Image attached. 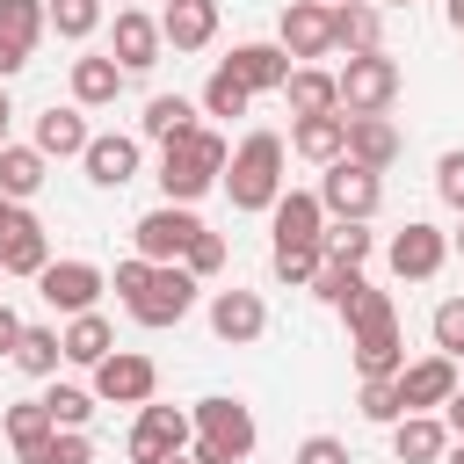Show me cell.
<instances>
[{
  "mask_svg": "<svg viewBox=\"0 0 464 464\" xmlns=\"http://www.w3.org/2000/svg\"><path fill=\"white\" fill-rule=\"evenodd\" d=\"M355 370H362V377H399V370H406L399 326H384V334H362V341H355Z\"/></svg>",
  "mask_w": 464,
  "mask_h": 464,
  "instance_id": "cell-33",
  "label": "cell"
},
{
  "mask_svg": "<svg viewBox=\"0 0 464 464\" xmlns=\"http://www.w3.org/2000/svg\"><path fill=\"white\" fill-rule=\"evenodd\" d=\"M435 188H442V203H457V210H464V152H442V167H435Z\"/></svg>",
  "mask_w": 464,
  "mask_h": 464,
  "instance_id": "cell-46",
  "label": "cell"
},
{
  "mask_svg": "<svg viewBox=\"0 0 464 464\" xmlns=\"http://www.w3.org/2000/svg\"><path fill=\"white\" fill-rule=\"evenodd\" d=\"M377 7H392V0H377Z\"/></svg>",
  "mask_w": 464,
  "mask_h": 464,
  "instance_id": "cell-58",
  "label": "cell"
},
{
  "mask_svg": "<svg viewBox=\"0 0 464 464\" xmlns=\"http://www.w3.org/2000/svg\"><path fill=\"white\" fill-rule=\"evenodd\" d=\"M319 239H326V203L304 188L276 196V246H319Z\"/></svg>",
  "mask_w": 464,
  "mask_h": 464,
  "instance_id": "cell-15",
  "label": "cell"
},
{
  "mask_svg": "<svg viewBox=\"0 0 464 464\" xmlns=\"http://www.w3.org/2000/svg\"><path fill=\"white\" fill-rule=\"evenodd\" d=\"M225 65H232L254 94H268V87H283V80H290V51H283V44H239Z\"/></svg>",
  "mask_w": 464,
  "mask_h": 464,
  "instance_id": "cell-21",
  "label": "cell"
},
{
  "mask_svg": "<svg viewBox=\"0 0 464 464\" xmlns=\"http://www.w3.org/2000/svg\"><path fill=\"white\" fill-rule=\"evenodd\" d=\"M450 428L464 435V392H450Z\"/></svg>",
  "mask_w": 464,
  "mask_h": 464,
  "instance_id": "cell-52",
  "label": "cell"
},
{
  "mask_svg": "<svg viewBox=\"0 0 464 464\" xmlns=\"http://www.w3.org/2000/svg\"><path fill=\"white\" fill-rule=\"evenodd\" d=\"M319 261H326V246H276V276H283L290 290H312Z\"/></svg>",
  "mask_w": 464,
  "mask_h": 464,
  "instance_id": "cell-38",
  "label": "cell"
},
{
  "mask_svg": "<svg viewBox=\"0 0 464 464\" xmlns=\"http://www.w3.org/2000/svg\"><path fill=\"white\" fill-rule=\"evenodd\" d=\"M167 464H196V457H188V450H181V457H167Z\"/></svg>",
  "mask_w": 464,
  "mask_h": 464,
  "instance_id": "cell-55",
  "label": "cell"
},
{
  "mask_svg": "<svg viewBox=\"0 0 464 464\" xmlns=\"http://www.w3.org/2000/svg\"><path fill=\"white\" fill-rule=\"evenodd\" d=\"M290 145L304 152V160H319V167H334L341 152H348V116L334 109V116H297V130H290Z\"/></svg>",
  "mask_w": 464,
  "mask_h": 464,
  "instance_id": "cell-24",
  "label": "cell"
},
{
  "mask_svg": "<svg viewBox=\"0 0 464 464\" xmlns=\"http://www.w3.org/2000/svg\"><path fill=\"white\" fill-rule=\"evenodd\" d=\"M334 261H355L362 268V254H370V232H362V218H341V225H326V239H319Z\"/></svg>",
  "mask_w": 464,
  "mask_h": 464,
  "instance_id": "cell-41",
  "label": "cell"
},
{
  "mask_svg": "<svg viewBox=\"0 0 464 464\" xmlns=\"http://www.w3.org/2000/svg\"><path fill=\"white\" fill-rule=\"evenodd\" d=\"M44 22H51V7H44V0H0V36H7V44H22V51H36V36H44Z\"/></svg>",
  "mask_w": 464,
  "mask_h": 464,
  "instance_id": "cell-35",
  "label": "cell"
},
{
  "mask_svg": "<svg viewBox=\"0 0 464 464\" xmlns=\"http://www.w3.org/2000/svg\"><path fill=\"white\" fill-rule=\"evenodd\" d=\"M377 196H384V188H377V167H362V160H348V152H341V160L326 167V181H319V203H326L334 218H370Z\"/></svg>",
  "mask_w": 464,
  "mask_h": 464,
  "instance_id": "cell-8",
  "label": "cell"
},
{
  "mask_svg": "<svg viewBox=\"0 0 464 464\" xmlns=\"http://www.w3.org/2000/svg\"><path fill=\"white\" fill-rule=\"evenodd\" d=\"M152 268H160V261H145V254H138V261H123V268H116V290H123V304H130V297H138V290H145V283H152Z\"/></svg>",
  "mask_w": 464,
  "mask_h": 464,
  "instance_id": "cell-48",
  "label": "cell"
},
{
  "mask_svg": "<svg viewBox=\"0 0 464 464\" xmlns=\"http://www.w3.org/2000/svg\"><path fill=\"white\" fill-rule=\"evenodd\" d=\"M334 80H341V109H348V116H384L392 94H399V65H392L384 51H355Z\"/></svg>",
  "mask_w": 464,
  "mask_h": 464,
  "instance_id": "cell-4",
  "label": "cell"
},
{
  "mask_svg": "<svg viewBox=\"0 0 464 464\" xmlns=\"http://www.w3.org/2000/svg\"><path fill=\"white\" fill-rule=\"evenodd\" d=\"M160 22L152 14H138V7H123L116 14V36H109V58L123 65V72H145V65H160Z\"/></svg>",
  "mask_w": 464,
  "mask_h": 464,
  "instance_id": "cell-13",
  "label": "cell"
},
{
  "mask_svg": "<svg viewBox=\"0 0 464 464\" xmlns=\"http://www.w3.org/2000/svg\"><path fill=\"white\" fill-rule=\"evenodd\" d=\"M44 464H94V442H87L80 428H58V435H51V457H44Z\"/></svg>",
  "mask_w": 464,
  "mask_h": 464,
  "instance_id": "cell-45",
  "label": "cell"
},
{
  "mask_svg": "<svg viewBox=\"0 0 464 464\" xmlns=\"http://www.w3.org/2000/svg\"><path fill=\"white\" fill-rule=\"evenodd\" d=\"M196 442V413H181V406H138V428H130V457L138 464H167V457H181Z\"/></svg>",
  "mask_w": 464,
  "mask_h": 464,
  "instance_id": "cell-5",
  "label": "cell"
},
{
  "mask_svg": "<svg viewBox=\"0 0 464 464\" xmlns=\"http://www.w3.org/2000/svg\"><path fill=\"white\" fill-rule=\"evenodd\" d=\"M0 268H7V276H44V268H51V239H44V225H36L29 210H22V225L0 239Z\"/></svg>",
  "mask_w": 464,
  "mask_h": 464,
  "instance_id": "cell-25",
  "label": "cell"
},
{
  "mask_svg": "<svg viewBox=\"0 0 464 464\" xmlns=\"http://www.w3.org/2000/svg\"><path fill=\"white\" fill-rule=\"evenodd\" d=\"M435 348L442 355H464V297H442L435 304Z\"/></svg>",
  "mask_w": 464,
  "mask_h": 464,
  "instance_id": "cell-44",
  "label": "cell"
},
{
  "mask_svg": "<svg viewBox=\"0 0 464 464\" xmlns=\"http://www.w3.org/2000/svg\"><path fill=\"white\" fill-rule=\"evenodd\" d=\"M22 65H29V51H22V44H7V36H0V80H14V72H22Z\"/></svg>",
  "mask_w": 464,
  "mask_h": 464,
  "instance_id": "cell-49",
  "label": "cell"
},
{
  "mask_svg": "<svg viewBox=\"0 0 464 464\" xmlns=\"http://www.w3.org/2000/svg\"><path fill=\"white\" fill-rule=\"evenodd\" d=\"M160 36H167L174 51H203V44L218 36V0H167Z\"/></svg>",
  "mask_w": 464,
  "mask_h": 464,
  "instance_id": "cell-19",
  "label": "cell"
},
{
  "mask_svg": "<svg viewBox=\"0 0 464 464\" xmlns=\"http://www.w3.org/2000/svg\"><path fill=\"white\" fill-rule=\"evenodd\" d=\"M51 435H58V420H51V406H44V399L7 406V442H14V457H22V464H44V457H51Z\"/></svg>",
  "mask_w": 464,
  "mask_h": 464,
  "instance_id": "cell-18",
  "label": "cell"
},
{
  "mask_svg": "<svg viewBox=\"0 0 464 464\" xmlns=\"http://www.w3.org/2000/svg\"><path fill=\"white\" fill-rule=\"evenodd\" d=\"M14 225H22V203H14V196H0V239H7Z\"/></svg>",
  "mask_w": 464,
  "mask_h": 464,
  "instance_id": "cell-51",
  "label": "cell"
},
{
  "mask_svg": "<svg viewBox=\"0 0 464 464\" xmlns=\"http://www.w3.org/2000/svg\"><path fill=\"white\" fill-rule=\"evenodd\" d=\"M312 290H319L326 304H348V297L362 290V268H355V261H334V254H326V261H319V276H312Z\"/></svg>",
  "mask_w": 464,
  "mask_h": 464,
  "instance_id": "cell-37",
  "label": "cell"
},
{
  "mask_svg": "<svg viewBox=\"0 0 464 464\" xmlns=\"http://www.w3.org/2000/svg\"><path fill=\"white\" fill-rule=\"evenodd\" d=\"M44 406H51V420H58V428H87L94 392H80V384H51V392H44Z\"/></svg>",
  "mask_w": 464,
  "mask_h": 464,
  "instance_id": "cell-39",
  "label": "cell"
},
{
  "mask_svg": "<svg viewBox=\"0 0 464 464\" xmlns=\"http://www.w3.org/2000/svg\"><path fill=\"white\" fill-rule=\"evenodd\" d=\"M348 160H362V167H392L399 160V130L384 123V116H348Z\"/></svg>",
  "mask_w": 464,
  "mask_h": 464,
  "instance_id": "cell-26",
  "label": "cell"
},
{
  "mask_svg": "<svg viewBox=\"0 0 464 464\" xmlns=\"http://www.w3.org/2000/svg\"><path fill=\"white\" fill-rule=\"evenodd\" d=\"M283 94H290V109H297V116H334V109H341V80H334V72H319V65H290Z\"/></svg>",
  "mask_w": 464,
  "mask_h": 464,
  "instance_id": "cell-23",
  "label": "cell"
},
{
  "mask_svg": "<svg viewBox=\"0 0 464 464\" xmlns=\"http://www.w3.org/2000/svg\"><path fill=\"white\" fill-rule=\"evenodd\" d=\"M36 152H44V160L87 152V116H80V109H44V116H36Z\"/></svg>",
  "mask_w": 464,
  "mask_h": 464,
  "instance_id": "cell-27",
  "label": "cell"
},
{
  "mask_svg": "<svg viewBox=\"0 0 464 464\" xmlns=\"http://www.w3.org/2000/svg\"><path fill=\"white\" fill-rule=\"evenodd\" d=\"M246 102H254V87H246L232 65H218V72L203 80V109H210V116H246Z\"/></svg>",
  "mask_w": 464,
  "mask_h": 464,
  "instance_id": "cell-36",
  "label": "cell"
},
{
  "mask_svg": "<svg viewBox=\"0 0 464 464\" xmlns=\"http://www.w3.org/2000/svg\"><path fill=\"white\" fill-rule=\"evenodd\" d=\"M326 7H334V0H326Z\"/></svg>",
  "mask_w": 464,
  "mask_h": 464,
  "instance_id": "cell-60",
  "label": "cell"
},
{
  "mask_svg": "<svg viewBox=\"0 0 464 464\" xmlns=\"http://www.w3.org/2000/svg\"><path fill=\"white\" fill-rule=\"evenodd\" d=\"M442 261H450V239H442L435 225H406V232L392 239V276H406V283H428Z\"/></svg>",
  "mask_w": 464,
  "mask_h": 464,
  "instance_id": "cell-14",
  "label": "cell"
},
{
  "mask_svg": "<svg viewBox=\"0 0 464 464\" xmlns=\"http://www.w3.org/2000/svg\"><path fill=\"white\" fill-rule=\"evenodd\" d=\"M406 406H399V377H362V420H399Z\"/></svg>",
  "mask_w": 464,
  "mask_h": 464,
  "instance_id": "cell-42",
  "label": "cell"
},
{
  "mask_svg": "<svg viewBox=\"0 0 464 464\" xmlns=\"http://www.w3.org/2000/svg\"><path fill=\"white\" fill-rule=\"evenodd\" d=\"M218 174H225V138H218V130H203V123L160 152V188H167V203H196Z\"/></svg>",
  "mask_w": 464,
  "mask_h": 464,
  "instance_id": "cell-2",
  "label": "cell"
},
{
  "mask_svg": "<svg viewBox=\"0 0 464 464\" xmlns=\"http://www.w3.org/2000/svg\"><path fill=\"white\" fill-rule=\"evenodd\" d=\"M457 254H464V232H457Z\"/></svg>",
  "mask_w": 464,
  "mask_h": 464,
  "instance_id": "cell-57",
  "label": "cell"
},
{
  "mask_svg": "<svg viewBox=\"0 0 464 464\" xmlns=\"http://www.w3.org/2000/svg\"><path fill=\"white\" fill-rule=\"evenodd\" d=\"M334 44L355 58V51H377V0H334Z\"/></svg>",
  "mask_w": 464,
  "mask_h": 464,
  "instance_id": "cell-28",
  "label": "cell"
},
{
  "mask_svg": "<svg viewBox=\"0 0 464 464\" xmlns=\"http://www.w3.org/2000/svg\"><path fill=\"white\" fill-rule=\"evenodd\" d=\"M254 450V413L239 406V399H203L196 406V442H188V457L196 464H239Z\"/></svg>",
  "mask_w": 464,
  "mask_h": 464,
  "instance_id": "cell-3",
  "label": "cell"
},
{
  "mask_svg": "<svg viewBox=\"0 0 464 464\" xmlns=\"http://www.w3.org/2000/svg\"><path fill=\"white\" fill-rule=\"evenodd\" d=\"M188 304H196V276L174 268V261H160L152 283L130 297V319H138V326H174V319H188Z\"/></svg>",
  "mask_w": 464,
  "mask_h": 464,
  "instance_id": "cell-6",
  "label": "cell"
},
{
  "mask_svg": "<svg viewBox=\"0 0 464 464\" xmlns=\"http://www.w3.org/2000/svg\"><path fill=\"white\" fill-rule=\"evenodd\" d=\"M392 450H399V464H435V457H450V428L435 413H399L392 420Z\"/></svg>",
  "mask_w": 464,
  "mask_h": 464,
  "instance_id": "cell-17",
  "label": "cell"
},
{
  "mask_svg": "<svg viewBox=\"0 0 464 464\" xmlns=\"http://www.w3.org/2000/svg\"><path fill=\"white\" fill-rule=\"evenodd\" d=\"M457 392V355H420L399 370V406L406 413H428V406H450Z\"/></svg>",
  "mask_w": 464,
  "mask_h": 464,
  "instance_id": "cell-10",
  "label": "cell"
},
{
  "mask_svg": "<svg viewBox=\"0 0 464 464\" xmlns=\"http://www.w3.org/2000/svg\"><path fill=\"white\" fill-rule=\"evenodd\" d=\"M65 362V334H51V326H22V341H14V370L22 377H51Z\"/></svg>",
  "mask_w": 464,
  "mask_h": 464,
  "instance_id": "cell-31",
  "label": "cell"
},
{
  "mask_svg": "<svg viewBox=\"0 0 464 464\" xmlns=\"http://www.w3.org/2000/svg\"><path fill=\"white\" fill-rule=\"evenodd\" d=\"M80 160H87V181H94V188H123V181L138 174V138H116V130H109V138H87Z\"/></svg>",
  "mask_w": 464,
  "mask_h": 464,
  "instance_id": "cell-20",
  "label": "cell"
},
{
  "mask_svg": "<svg viewBox=\"0 0 464 464\" xmlns=\"http://www.w3.org/2000/svg\"><path fill=\"white\" fill-rule=\"evenodd\" d=\"M123 80H130V72H123L109 51H102V58H72V102H80V109L116 102V94H123Z\"/></svg>",
  "mask_w": 464,
  "mask_h": 464,
  "instance_id": "cell-22",
  "label": "cell"
},
{
  "mask_svg": "<svg viewBox=\"0 0 464 464\" xmlns=\"http://www.w3.org/2000/svg\"><path fill=\"white\" fill-rule=\"evenodd\" d=\"M283 51L290 58H326L334 51V7L326 0H290L283 7Z\"/></svg>",
  "mask_w": 464,
  "mask_h": 464,
  "instance_id": "cell-11",
  "label": "cell"
},
{
  "mask_svg": "<svg viewBox=\"0 0 464 464\" xmlns=\"http://www.w3.org/2000/svg\"><path fill=\"white\" fill-rule=\"evenodd\" d=\"M188 130H196V109H188L181 94H152V102H145V138L174 145V138H188Z\"/></svg>",
  "mask_w": 464,
  "mask_h": 464,
  "instance_id": "cell-32",
  "label": "cell"
},
{
  "mask_svg": "<svg viewBox=\"0 0 464 464\" xmlns=\"http://www.w3.org/2000/svg\"><path fill=\"white\" fill-rule=\"evenodd\" d=\"M14 341H22V319L0 304V355H14Z\"/></svg>",
  "mask_w": 464,
  "mask_h": 464,
  "instance_id": "cell-50",
  "label": "cell"
},
{
  "mask_svg": "<svg viewBox=\"0 0 464 464\" xmlns=\"http://www.w3.org/2000/svg\"><path fill=\"white\" fill-rule=\"evenodd\" d=\"M181 268H188V276H218V268H225V239H218V232L203 225V232L188 239V254H181Z\"/></svg>",
  "mask_w": 464,
  "mask_h": 464,
  "instance_id": "cell-43",
  "label": "cell"
},
{
  "mask_svg": "<svg viewBox=\"0 0 464 464\" xmlns=\"http://www.w3.org/2000/svg\"><path fill=\"white\" fill-rule=\"evenodd\" d=\"M7 116H14V109H7V80H0V145H7Z\"/></svg>",
  "mask_w": 464,
  "mask_h": 464,
  "instance_id": "cell-53",
  "label": "cell"
},
{
  "mask_svg": "<svg viewBox=\"0 0 464 464\" xmlns=\"http://www.w3.org/2000/svg\"><path fill=\"white\" fill-rule=\"evenodd\" d=\"M450 22H457V29H464V0H450Z\"/></svg>",
  "mask_w": 464,
  "mask_h": 464,
  "instance_id": "cell-54",
  "label": "cell"
},
{
  "mask_svg": "<svg viewBox=\"0 0 464 464\" xmlns=\"http://www.w3.org/2000/svg\"><path fill=\"white\" fill-rule=\"evenodd\" d=\"M450 464H464V442H457V450H450Z\"/></svg>",
  "mask_w": 464,
  "mask_h": 464,
  "instance_id": "cell-56",
  "label": "cell"
},
{
  "mask_svg": "<svg viewBox=\"0 0 464 464\" xmlns=\"http://www.w3.org/2000/svg\"><path fill=\"white\" fill-rule=\"evenodd\" d=\"M341 312H348V334H355V341H362V334H384V326H399L392 297H384V290H370V283H362V290H355Z\"/></svg>",
  "mask_w": 464,
  "mask_h": 464,
  "instance_id": "cell-34",
  "label": "cell"
},
{
  "mask_svg": "<svg viewBox=\"0 0 464 464\" xmlns=\"http://www.w3.org/2000/svg\"><path fill=\"white\" fill-rule=\"evenodd\" d=\"M109 348H116L109 319H102V312H72V326H65V362H87V370H94Z\"/></svg>",
  "mask_w": 464,
  "mask_h": 464,
  "instance_id": "cell-30",
  "label": "cell"
},
{
  "mask_svg": "<svg viewBox=\"0 0 464 464\" xmlns=\"http://www.w3.org/2000/svg\"><path fill=\"white\" fill-rule=\"evenodd\" d=\"M36 283H44L51 312H94V297H102V268L94 261H51Z\"/></svg>",
  "mask_w": 464,
  "mask_h": 464,
  "instance_id": "cell-12",
  "label": "cell"
},
{
  "mask_svg": "<svg viewBox=\"0 0 464 464\" xmlns=\"http://www.w3.org/2000/svg\"><path fill=\"white\" fill-rule=\"evenodd\" d=\"M152 384H160V370H152V355H130V348H109V355L94 362V399H109V406H145V399H152Z\"/></svg>",
  "mask_w": 464,
  "mask_h": 464,
  "instance_id": "cell-7",
  "label": "cell"
},
{
  "mask_svg": "<svg viewBox=\"0 0 464 464\" xmlns=\"http://www.w3.org/2000/svg\"><path fill=\"white\" fill-rule=\"evenodd\" d=\"M261 326H268V312H261L254 290H218V297H210V334H218V341L239 348V341H261Z\"/></svg>",
  "mask_w": 464,
  "mask_h": 464,
  "instance_id": "cell-16",
  "label": "cell"
},
{
  "mask_svg": "<svg viewBox=\"0 0 464 464\" xmlns=\"http://www.w3.org/2000/svg\"><path fill=\"white\" fill-rule=\"evenodd\" d=\"M36 188H44V152L36 145H0V196L29 203Z\"/></svg>",
  "mask_w": 464,
  "mask_h": 464,
  "instance_id": "cell-29",
  "label": "cell"
},
{
  "mask_svg": "<svg viewBox=\"0 0 464 464\" xmlns=\"http://www.w3.org/2000/svg\"><path fill=\"white\" fill-rule=\"evenodd\" d=\"M297 464H355V457H348V442H334V435H312V442H297Z\"/></svg>",
  "mask_w": 464,
  "mask_h": 464,
  "instance_id": "cell-47",
  "label": "cell"
},
{
  "mask_svg": "<svg viewBox=\"0 0 464 464\" xmlns=\"http://www.w3.org/2000/svg\"><path fill=\"white\" fill-rule=\"evenodd\" d=\"M123 7H130V0H123Z\"/></svg>",
  "mask_w": 464,
  "mask_h": 464,
  "instance_id": "cell-59",
  "label": "cell"
},
{
  "mask_svg": "<svg viewBox=\"0 0 464 464\" xmlns=\"http://www.w3.org/2000/svg\"><path fill=\"white\" fill-rule=\"evenodd\" d=\"M196 232H203V225H196L181 203H160V210H145V218L130 225V239H138V254H145V261H181Z\"/></svg>",
  "mask_w": 464,
  "mask_h": 464,
  "instance_id": "cell-9",
  "label": "cell"
},
{
  "mask_svg": "<svg viewBox=\"0 0 464 464\" xmlns=\"http://www.w3.org/2000/svg\"><path fill=\"white\" fill-rule=\"evenodd\" d=\"M94 22H102V0H51V29L58 36H94Z\"/></svg>",
  "mask_w": 464,
  "mask_h": 464,
  "instance_id": "cell-40",
  "label": "cell"
},
{
  "mask_svg": "<svg viewBox=\"0 0 464 464\" xmlns=\"http://www.w3.org/2000/svg\"><path fill=\"white\" fill-rule=\"evenodd\" d=\"M225 167H232V174H225L232 210H276V196H283V138H276V130H254Z\"/></svg>",
  "mask_w": 464,
  "mask_h": 464,
  "instance_id": "cell-1",
  "label": "cell"
}]
</instances>
